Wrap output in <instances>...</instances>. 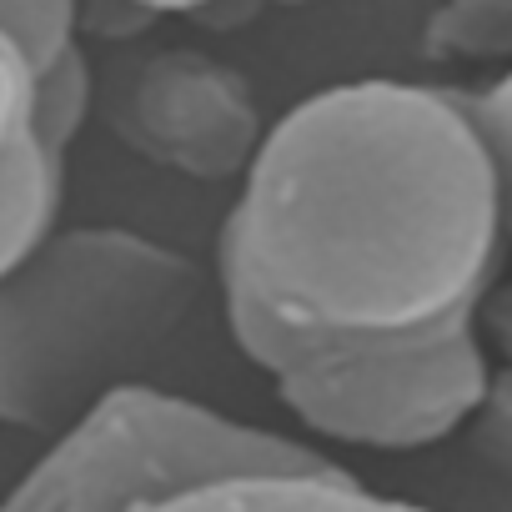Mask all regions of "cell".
Returning <instances> with one entry per match:
<instances>
[{
  "instance_id": "1",
  "label": "cell",
  "mask_w": 512,
  "mask_h": 512,
  "mask_svg": "<svg viewBox=\"0 0 512 512\" xmlns=\"http://www.w3.org/2000/svg\"><path fill=\"white\" fill-rule=\"evenodd\" d=\"M502 251V176L462 91L372 76L267 126L216 282L231 342L307 432L412 452L482 402Z\"/></svg>"
},
{
  "instance_id": "2",
  "label": "cell",
  "mask_w": 512,
  "mask_h": 512,
  "mask_svg": "<svg viewBox=\"0 0 512 512\" xmlns=\"http://www.w3.org/2000/svg\"><path fill=\"white\" fill-rule=\"evenodd\" d=\"M0 512H427L287 432L151 382L116 387L11 487Z\"/></svg>"
},
{
  "instance_id": "3",
  "label": "cell",
  "mask_w": 512,
  "mask_h": 512,
  "mask_svg": "<svg viewBox=\"0 0 512 512\" xmlns=\"http://www.w3.org/2000/svg\"><path fill=\"white\" fill-rule=\"evenodd\" d=\"M196 267L131 226H56L0 277V427L71 432L161 352L196 302Z\"/></svg>"
},
{
  "instance_id": "4",
  "label": "cell",
  "mask_w": 512,
  "mask_h": 512,
  "mask_svg": "<svg viewBox=\"0 0 512 512\" xmlns=\"http://www.w3.org/2000/svg\"><path fill=\"white\" fill-rule=\"evenodd\" d=\"M116 136L151 166L191 181H236L267 141L251 81L201 51L141 61L111 111Z\"/></svg>"
},
{
  "instance_id": "5",
  "label": "cell",
  "mask_w": 512,
  "mask_h": 512,
  "mask_svg": "<svg viewBox=\"0 0 512 512\" xmlns=\"http://www.w3.org/2000/svg\"><path fill=\"white\" fill-rule=\"evenodd\" d=\"M66 151L71 141L46 111L41 66L11 31H0V277L56 231Z\"/></svg>"
},
{
  "instance_id": "6",
  "label": "cell",
  "mask_w": 512,
  "mask_h": 512,
  "mask_svg": "<svg viewBox=\"0 0 512 512\" xmlns=\"http://www.w3.org/2000/svg\"><path fill=\"white\" fill-rule=\"evenodd\" d=\"M482 347H487V387L472 412L477 452L512 472V287H492L482 302Z\"/></svg>"
},
{
  "instance_id": "7",
  "label": "cell",
  "mask_w": 512,
  "mask_h": 512,
  "mask_svg": "<svg viewBox=\"0 0 512 512\" xmlns=\"http://www.w3.org/2000/svg\"><path fill=\"white\" fill-rule=\"evenodd\" d=\"M0 31H11L41 76L86 66L81 51V0H0Z\"/></svg>"
},
{
  "instance_id": "8",
  "label": "cell",
  "mask_w": 512,
  "mask_h": 512,
  "mask_svg": "<svg viewBox=\"0 0 512 512\" xmlns=\"http://www.w3.org/2000/svg\"><path fill=\"white\" fill-rule=\"evenodd\" d=\"M437 36L447 51H497L512 41V0H457L437 16Z\"/></svg>"
},
{
  "instance_id": "9",
  "label": "cell",
  "mask_w": 512,
  "mask_h": 512,
  "mask_svg": "<svg viewBox=\"0 0 512 512\" xmlns=\"http://www.w3.org/2000/svg\"><path fill=\"white\" fill-rule=\"evenodd\" d=\"M477 131L487 136L492 146V161H497V176H502V211H507V241H512V71L502 81H492L487 91H472L462 96Z\"/></svg>"
},
{
  "instance_id": "10",
  "label": "cell",
  "mask_w": 512,
  "mask_h": 512,
  "mask_svg": "<svg viewBox=\"0 0 512 512\" xmlns=\"http://www.w3.org/2000/svg\"><path fill=\"white\" fill-rule=\"evenodd\" d=\"M141 16H191V21H206V26H236L246 21L251 11H262L267 0H126Z\"/></svg>"
},
{
  "instance_id": "11",
  "label": "cell",
  "mask_w": 512,
  "mask_h": 512,
  "mask_svg": "<svg viewBox=\"0 0 512 512\" xmlns=\"http://www.w3.org/2000/svg\"><path fill=\"white\" fill-rule=\"evenodd\" d=\"M267 6H312V0H267Z\"/></svg>"
}]
</instances>
